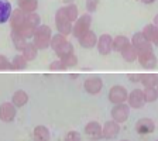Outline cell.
I'll return each mask as SVG.
<instances>
[{
  "label": "cell",
  "mask_w": 158,
  "mask_h": 141,
  "mask_svg": "<svg viewBox=\"0 0 158 141\" xmlns=\"http://www.w3.org/2000/svg\"><path fill=\"white\" fill-rule=\"evenodd\" d=\"M28 102V95L26 93V90L20 89V90H16L13 93V97H11V103H13L16 107H23L24 105H27Z\"/></svg>",
  "instance_id": "cell-18"
},
{
  "label": "cell",
  "mask_w": 158,
  "mask_h": 141,
  "mask_svg": "<svg viewBox=\"0 0 158 141\" xmlns=\"http://www.w3.org/2000/svg\"><path fill=\"white\" fill-rule=\"evenodd\" d=\"M13 31H17V33L23 37V38L28 39V38H33L34 33H35V28H34V27H31V26H28V24L26 23V24H23V26L20 27L19 30H13Z\"/></svg>",
  "instance_id": "cell-29"
},
{
  "label": "cell",
  "mask_w": 158,
  "mask_h": 141,
  "mask_svg": "<svg viewBox=\"0 0 158 141\" xmlns=\"http://www.w3.org/2000/svg\"><path fill=\"white\" fill-rule=\"evenodd\" d=\"M11 4L9 0H0V24H4L9 21L11 16Z\"/></svg>",
  "instance_id": "cell-17"
},
{
  "label": "cell",
  "mask_w": 158,
  "mask_h": 141,
  "mask_svg": "<svg viewBox=\"0 0 158 141\" xmlns=\"http://www.w3.org/2000/svg\"><path fill=\"white\" fill-rule=\"evenodd\" d=\"M130 44V39L124 35H117L116 38H113V51L122 52V49Z\"/></svg>",
  "instance_id": "cell-26"
},
{
  "label": "cell",
  "mask_w": 158,
  "mask_h": 141,
  "mask_svg": "<svg viewBox=\"0 0 158 141\" xmlns=\"http://www.w3.org/2000/svg\"><path fill=\"white\" fill-rule=\"evenodd\" d=\"M19 9L23 10L24 13H34L38 7V0H17Z\"/></svg>",
  "instance_id": "cell-19"
},
{
  "label": "cell",
  "mask_w": 158,
  "mask_h": 141,
  "mask_svg": "<svg viewBox=\"0 0 158 141\" xmlns=\"http://www.w3.org/2000/svg\"><path fill=\"white\" fill-rule=\"evenodd\" d=\"M78 41H79V45L82 47V48L90 49V48H93V47H96V44H98V37H96V34L93 33V31L89 30L83 35L79 37Z\"/></svg>",
  "instance_id": "cell-15"
},
{
  "label": "cell",
  "mask_w": 158,
  "mask_h": 141,
  "mask_svg": "<svg viewBox=\"0 0 158 141\" xmlns=\"http://www.w3.org/2000/svg\"><path fill=\"white\" fill-rule=\"evenodd\" d=\"M131 45L137 49V52H144V51H150L152 49L151 43H148L143 33H135L131 37Z\"/></svg>",
  "instance_id": "cell-11"
},
{
  "label": "cell",
  "mask_w": 158,
  "mask_h": 141,
  "mask_svg": "<svg viewBox=\"0 0 158 141\" xmlns=\"http://www.w3.org/2000/svg\"><path fill=\"white\" fill-rule=\"evenodd\" d=\"M122 56H123V59H124L126 62L131 64V62H134L135 59H137L138 52H137V49L131 45V43H130L127 47H126V48L122 49Z\"/></svg>",
  "instance_id": "cell-20"
},
{
  "label": "cell",
  "mask_w": 158,
  "mask_h": 141,
  "mask_svg": "<svg viewBox=\"0 0 158 141\" xmlns=\"http://www.w3.org/2000/svg\"><path fill=\"white\" fill-rule=\"evenodd\" d=\"M90 24H92V16L90 14H82L81 17L76 19V21L72 26V35L75 38H79L81 35L90 30Z\"/></svg>",
  "instance_id": "cell-3"
},
{
  "label": "cell",
  "mask_w": 158,
  "mask_h": 141,
  "mask_svg": "<svg viewBox=\"0 0 158 141\" xmlns=\"http://www.w3.org/2000/svg\"><path fill=\"white\" fill-rule=\"evenodd\" d=\"M118 133H120V124L116 123L114 120L106 122L105 126L102 127V135L106 140H113V138H116L118 135Z\"/></svg>",
  "instance_id": "cell-12"
},
{
  "label": "cell",
  "mask_w": 158,
  "mask_h": 141,
  "mask_svg": "<svg viewBox=\"0 0 158 141\" xmlns=\"http://www.w3.org/2000/svg\"><path fill=\"white\" fill-rule=\"evenodd\" d=\"M154 26L158 28V14H157V16H155V19H154Z\"/></svg>",
  "instance_id": "cell-41"
},
{
  "label": "cell",
  "mask_w": 158,
  "mask_h": 141,
  "mask_svg": "<svg viewBox=\"0 0 158 141\" xmlns=\"http://www.w3.org/2000/svg\"><path fill=\"white\" fill-rule=\"evenodd\" d=\"M55 54L59 59L66 58V56H69V55H72L73 54V45L69 43V41H66V43H64L58 49H55Z\"/></svg>",
  "instance_id": "cell-23"
},
{
  "label": "cell",
  "mask_w": 158,
  "mask_h": 141,
  "mask_svg": "<svg viewBox=\"0 0 158 141\" xmlns=\"http://www.w3.org/2000/svg\"><path fill=\"white\" fill-rule=\"evenodd\" d=\"M137 59H138V62H140V65L145 69H154L158 64L157 56H155V54L152 52V49L144 51V52H138Z\"/></svg>",
  "instance_id": "cell-5"
},
{
  "label": "cell",
  "mask_w": 158,
  "mask_h": 141,
  "mask_svg": "<svg viewBox=\"0 0 158 141\" xmlns=\"http://www.w3.org/2000/svg\"><path fill=\"white\" fill-rule=\"evenodd\" d=\"M11 69V62L4 55H0V71H9Z\"/></svg>",
  "instance_id": "cell-35"
},
{
  "label": "cell",
  "mask_w": 158,
  "mask_h": 141,
  "mask_svg": "<svg viewBox=\"0 0 158 141\" xmlns=\"http://www.w3.org/2000/svg\"><path fill=\"white\" fill-rule=\"evenodd\" d=\"M16 118V106L10 102H4L0 105V120L4 123H10Z\"/></svg>",
  "instance_id": "cell-8"
},
{
  "label": "cell",
  "mask_w": 158,
  "mask_h": 141,
  "mask_svg": "<svg viewBox=\"0 0 158 141\" xmlns=\"http://www.w3.org/2000/svg\"><path fill=\"white\" fill-rule=\"evenodd\" d=\"M55 26H56V30H58V34H62V35H69L72 33V26L73 23H71L68 20L65 14V9L61 7V9L56 11L55 14Z\"/></svg>",
  "instance_id": "cell-2"
},
{
  "label": "cell",
  "mask_w": 158,
  "mask_h": 141,
  "mask_svg": "<svg viewBox=\"0 0 158 141\" xmlns=\"http://www.w3.org/2000/svg\"><path fill=\"white\" fill-rule=\"evenodd\" d=\"M152 44L158 47V34H157V37H155V39H154V43H152Z\"/></svg>",
  "instance_id": "cell-42"
},
{
  "label": "cell",
  "mask_w": 158,
  "mask_h": 141,
  "mask_svg": "<svg viewBox=\"0 0 158 141\" xmlns=\"http://www.w3.org/2000/svg\"><path fill=\"white\" fill-rule=\"evenodd\" d=\"M143 95H144V100L147 103L155 102V100L158 99V92H157V89L155 88H144Z\"/></svg>",
  "instance_id": "cell-31"
},
{
  "label": "cell",
  "mask_w": 158,
  "mask_h": 141,
  "mask_svg": "<svg viewBox=\"0 0 158 141\" xmlns=\"http://www.w3.org/2000/svg\"><path fill=\"white\" fill-rule=\"evenodd\" d=\"M9 21H10V26H11V30H19L23 24H26V13L20 9L13 10Z\"/></svg>",
  "instance_id": "cell-14"
},
{
  "label": "cell",
  "mask_w": 158,
  "mask_h": 141,
  "mask_svg": "<svg viewBox=\"0 0 158 141\" xmlns=\"http://www.w3.org/2000/svg\"><path fill=\"white\" fill-rule=\"evenodd\" d=\"M64 2H66V3H71V2H72V0H64Z\"/></svg>",
  "instance_id": "cell-43"
},
{
  "label": "cell",
  "mask_w": 158,
  "mask_h": 141,
  "mask_svg": "<svg viewBox=\"0 0 158 141\" xmlns=\"http://www.w3.org/2000/svg\"><path fill=\"white\" fill-rule=\"evenodd\" d=\"M122 141H128V140H122Z\"/></svg>",
  "instance_id": "cell-45"
},
{
  "label": "cell",
  "mask_w": 158,
  "mask_h": 141,
  "mask_svg": "<svg viewBox=\"0 0 158 141\" xmlns=\"http://www.w3.org/2000/svg\"><path fill=\"white\" fill-rule=\"evenodd\" d=\"M103 88V82L99 76H90L83 82V89L89 95H98Z\"/></svg>",
  "instance_id": "cell-7"
},
{
  "label": "cell",
  "mask_w": 158,
  "mask_h": 141,
  "mask_svg": "<svg viewBox=\"0 0 158 141\" xmlns=\"http://www.w3.org/2000/svg\"><path fill=\"white\" fill-rule=\"evenodd\" d=\"M155 89H157V92H158V85H157V88H155Z\"/></svg>",
  "instance_id": "cell-44"
},
{
  "label": "cell",
  "mask_w": 158,
  "mask_h": 141,
  "mask_svg": "<svg viewBox=\"0 0 158 141\" xmlns=\"http://www.w3.org/2000/svg\"><path fill=\"white\" fill-rule=\"evenodd\" d=\"M34 141H49V130L45 126H37L33 131Z\"/></svg>",
  "instance_id": "cell-21"
},
{
  "label": "cell",
  "mask_w": 158,
  "mask_h": 141,
  "mask_svg": "<svg viewBox=\"0 0 158 141\" xmlns=\"http://www.w3.org/2000/svg\"><path fill=\"white\" fill-rule=\"evenodd\" d=\"M98 51L100 55H109L113 51V38L109 34H103L98 38Z\"/></svg>",
  "instance_id": "cell-6"
},
{
  "label": "cell",
  "mask_w": 158,
  "mask_h": 141,
  "mask_svg": "<svg viewBox=\"0 0 158 141\" xmlns=\"http://www.w3.org/2000/svg\"><path fill=\"white\" fill-rule=\"evenodd\" d=\"M143 3H145V4H151V3H154L155 0H141Z\"/></svg>",
  "instance_id": "cell-40"
},
{
  "label": "cell",
  "mask_w": 158,
  "mask_h": 141,
  "mask_svg": "<svg viewBox=\"0 0 158 141\" xmlns=\"http://www.w3.org/2000/svg\"><path fill=\"white\" fill-rule=\"evenodd\" d=\"M26 23L28 26L37 28L38 26H41V19H40V14H37L35 11L34 13H27L26 14Z\"/></svg>",
  "instance_id": "cell-32"
},
{
  "label": "cell",
  "mask_w": 158,
  "mask_h": 141,
  "mask_svg": "<svg viewBox=\"0 0 158 141\" xmlns=\"http://www.w3.org/2000/svg\"><path fill=\"white\" fill-rule=\"evenodd\" d=\"M85 134L88 135L90 140H100L102 135V126L98 122H89L85 126Z\"/></svg>",
  "instance_id": "cell-16"
},
{
  "label": "cell",
  "mask_w": 158,
  "mask_h": 141,
  "mask_svg": "<svg viewBox=\"0 0 158 141\" xmlns=\"http://www.w3.org/2000/svg\"><path fill=\"white\" fill-rule=\"evenodd\" d=\"M61 62H62V65L65 66V69L73 68V66L78 65V58H76L75 54H72V55L66 56V58H62V59H61Z\"/></svg>",
  "instance_id": "cell-34"
},
{
  "label": "cell",
  "mask_w": 158,
  "mask_h": 141,
  "mask_svg": "<svg viewBox=\"0 0 158 141\" xmlns=\"http://www.w3.org/2000/svg\"><path fill=\"white\" fill-rule=\"evenodd\" d=\"M27 64H28V61H27L23 55H16L13 58V61H11V69H13V71H21V69H26Z\"/></svg>",
  "instance_id": "cell-28"
},
{
  "label": "cell",
  "mask_w": 158,
  "mask_h": 141,
  "mask_svg": "<svg viewBox=\"0 0 158 141\" xmlns=\"http://www.w3.org/2000/svg\"><path fill=\"white\" fill-rule=\"evenodd\" d=\"M68 39H66L65 35H62V34H55V35L51 37V44H49V47L55 51V49H58L59 47L62 45L64 43H66Z\"/></svg>",
  "instance_id": "cell-33"
},
{
  "label": "cell",
  "mask_w": 158,
  "mask_h": 141,
  "mask_svg": "<svg viewBox=\"0 0 158 141\" xmlns=\"http://www.w3.org/2000/svg\"><path fill=\"white\" fill-rule=\"evenodd\" d=\"M128 112H130V107L124 103H120V105H114V107L112 109V117L116 123L122 124L128 118Z\"/></svg>",
  "instance_id": "cell-9"
},
{
  "label": "cell",
  "mask_w": 158,
  "mask_h": 141,
  "mask_svg": "<svg viewBox=\"0 0 158 141\" xmlns=\"http://www.w3.org/2000/svg\"><path fill=\"white\" fill-rule=\"evenodd\" d=\"M11 41H13L14 48L19 49V51H23L24 47L27 45V39L23 38L17 31H13V30H11Z\"/></svg>",
  "instance_id": "cell-27"
},
{
  "label": "cell",
  "mask_w": 158,
  "mask_h": 141,
  "mask_svg": "<svg viewBox=\"0 0 158 141\" xmlns=\"http://www.w3.org/2000/svg\"><path fill=\"white\" fill-rule=\"evenodd\" d=\"M51 37H52V31L48 26H38L33 35V44L37 49H47L51 44Z\"/></svg>",
  "instance_id": "cell-1"
},
{
  "label": "cell",
  "mask_w": 158,
  "mask_h": 141,
  "mask_svg": "<svg viewBox=\"0 0 158 141\" xmlns=\"http://www.w3.org/2000/svg\"><path fill=\"white\" fill-rule=\"evenodd\" d=\"M65 9V14H66V17H68V20L71 21V23H75L76 21V19H78V14H79V11H78V6H75V4H68V6H65L64 7Z\"/></svg>",
  "instance_id": "cell-30"
},
{
  "label": "cell",
  "mask_w": 158,
  "mask_h": 141,
  "mask_svg": "<svg viewBox=\"0 0 158 141\" xmlns=\"http://www.w3.org/2000/svg\"><path fill=\"white\" fill-rule=\"evenodd\" d=\"M157 141H158V140H157Z\"/></svg>",
  "instance_id": "cell-46"
},
{
  "label": "cell",
  "mask_w": 158,
  "mask_h": 141,
  "mask_svg": "<svg viewBox=\"0 0 158 141\" xmlns=\"http://www.w3.org/2000/svg\"><path fill=\"white\" fill-rule=\"evenodd\" d=\"M49 69H51V71H64L65 66L62 65L61 59H56V61H54V62L49 65Z\"/></svg>",
  "instance_id": "cell-38"
},
{
  "label": "cell",
  "mask_w": 158,
  "mask_h": 141,
  "mask_svg": "<svg viewBox=\"0 0 158 141\" xmlns=\"http://www.w3.org/2000/svg\"><path fill=\"white\" fill-rule=\"evenodd\" d=\"M140 78H141V75H138V73H130L128 75V79L131 82H140Z\"/></svg>",
  "instance_id": "cell-39"
},
{
  "label": "cell",
  "mask_w": 158,
  "mask_h": 141,
  "mask_svg": "<svg viewBox=\"0 0 158 141\" xmlns=\"http://www.w3.org/2000/svg\"><path fill=\"white\" fill-rule=\"evenodd\" d=\"M21 55L24 56V58L27 59V61H34V59L37 58V54H38V49L35 48V45H34L33 43H27V45L24 47V49L21 51Z\"/></svg>",
  "instance_id": "cell-24"
},
{
  "label": "cell",
  "mask_w": 158,
  "mask_h": 141,
  "mask_svg": "<svg viewBox=\"0 0 158 141\" xmlns=\"http://www.w3.org/2000/svg\"><path fill=\"white\" fill-rule=\"evenodd\" d=\"M81 134L78 131H69L68 134L65 135V140L64 141H81Z\"/></svg>",
  "instance_id": "cell-37"
},
{
  "label": "cell",
  "mask_w": 158,
  "mask_h": 141,
  "mask_svg": "<svg viewBox=\"0 0 158 141\" xmlns=\"http://www.w3.org/2000/svg\"><path fill=\"white\" fill-rule=\"evenodd\" d=\"M127 103L128 107L133 109H141L144 106L145 100H144V95H143L141 89H134L130 92V95L127 96Z\"/></svg>",
  "instance_id": "cell-10"
},
{
  "label": "cell",
  "mask_w": 158,
  "mask_h": 141,
  "mask_svg": "<svg viewBox=\"0 0 158 141\" xmlns=\"http://www.w3.org/2000/svg\"><path fill=\"white\" fill-rule=\"evenodd\" d=\"M98 6H99V0H86V10H88L89 13L96 11Z\"/></svg>",
  "instance_id": "cell-36"
},
{
  "label": "cell",
  "mask_w": 158,
  "mask_h": 141,
  "mask_svg": "<svg viewBox=\"0 0 158 141\" xmlns=\"http://www.w3.org/2000/svg\"><path fill=\"white\" fill-rule=\"evenodd\" d=\"M155 130V124L151 118H140L137 123H135V131L140 135H147L154 133Z\"/></svg>",
  "instance_id": "cell-13"
},
{
  "label": "cell",
  "mask_w": 158,
  "mask_h": 141,
  "mask_svg": "<svg viewBox=\"0 0 158 141\" xmlns=\"http://www.w3.org/2000/svg\"><path fill=\"white\" fill-rule=\"evenodd\" d=\"M157 34H158V28L154 24H147V26L144 27V30H143V35L145 37V39H147L148 43H151V44L154 43Z\"/></svg>",
  "instance_id": "cell-25"
},
{
  "label": "cell",
  "mask_w": 158,
  "mask_h": 141,
  "mask_svg": "<svg viewBox=\"0 0 158 141\" xmlns=\"http://www.w3.org/2000/svg\"><path fill=\"white\" fill-rule=\"evenodd\" d=\"M128 92L124 86L116 85L113 86L110 90H109V100L113 103V105H120V103H124L127 100Z\"/></svg>",
  "instance_id": "cell-4"
},
{
  "label": "cell",
  "mask_w": 158,
  "mask_h": 141,
  "mask_svg": "<svg viewBox=\"0 0 158 141\" xmlns=\"http://www.w3.org/2000/svg\"><path fill=\"white\" fill-rule=\"evenodd\" d=\"M140 82L144 88H155L158 85V75L157 73H143Z\"/></svg>",
  "instance_id": "cell-22"
}]
</instances>
